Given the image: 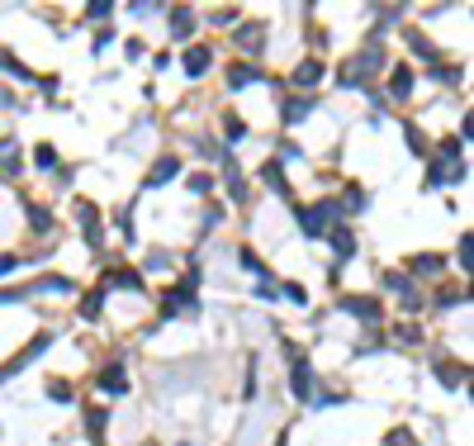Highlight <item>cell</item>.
<instances>
[{"instance_id":"cell-5","label":"cell","mask_w":474,"mask_h":446,"mask_svg":"<svg viewBox=\"0 0 474 446\" xmlns=\"http://www.w3.org/2000/svg\"><path fill=\"white\" fill-rule=\"evenodd\" d=\"M76 218H81V228L90 233V242H100V209H95L90 200H81V205H76Z\"/></svg>"},{"instance_id":"cell-27","label":"cell","mask_w":474,"mask_h":446,"mask_svg":"<svg viewBox=\"0 0 474 446\" xmlns=\"http://www.w3.org/2000/svg\"><path fill=\"white\" fill-rule=\"evenodd\" d=\"M413 271H441V257H413Z\"/></svg>"},{"instance_id":"cell-17","label":"cell","mask_w":474,"mask_h":446,"mask_svg":"<svg viewBox=\"0 0 474 446\" xmlns=\"http://www.w3.org/2000/svg\"><path fill=\"white\" fill-rule=\"evenodd\" d=\"M332 247H337V257H351V252H356V233L337 228V233H332Z\"/></svg>"},{"instance_id":"cell-14","label":"cell","mask_w":474,"mask_h":446,"mask_svg":"<svg viewBox=\"0 0 474 446\" xmlns=\"http://www.w3.org/2000/svg\"><path fill=\"white\" fill-rule=\"evenodd\" d=\"M228 81H233V86H252V81H261V72H256L252 62H242V67H233V72H228Z\"/></svg>"},{"instance_id":"cell-15","label":"cell","mask_w":474,"mask_h":446,"mask_svg":"<svg viewBox=\"0 0 474 446\" xmlns=\"http://www.w3.org/2000/svg\"><path fill=\"white\" fill-rule=\"evenodd\" d=\"M408 90H413V72L408 67H394V100H408Z\"/></svg>"},{"instance_id":"cell-24","label":"cell","mask_w":474,"mask_h":446,"mask_svg":"<svg viewBox=\"0 0 474 446\" xmlns=\"http://www.w3.org/2000/svg\"><path fill=\"white\" fill-rule=\"evenodd\" d=\"M223 124H228V143H242V138H247V124H242L237 114H228Z\"/></svg>"},{"instance_id":"cell-6","label":"cell","mask_w":474,"mask_h":446,"mask_svg":"<svg viewBox=\"0 0 474 446\" xmlns=\"http://www.w3.org/2000/svg\"><path fill=\"white\" fill-rule=\"evenodd\" d=\"M436 380H441L446 390H460V385L470 380V370H465V366H450V361H436Z\"/></svg>"},{"instance_id":"cell-19","label":"cell","mask_w":474,"mask_h":446,"mask_svg":"<svg viewBox=\"0 0 474 446\" xmlns=\"http://www.w3.org/2000/svg\"><path fill=\"white\" fill-rule=\"evenodd\" d=\"M85 422H90V442H105V437H100V432H105V408H90Z\"/></svg>"},{"instance_id":"cell-23","label":"cell","mask_w":474,"mask_h":446,"mask_svg":"<svg viewBox=\"0 0 474 446\" xmlns=\"http://www.w3.org/2000/svg\"><path fill=\"white\" fill-rule=\"evenodd\" d=\"M313 109V95H304V100H290L285 105V119H299V114H309Z\"/></svg>"},{"instance_id":"cell-21","label":"cell","mask_w":474,"mask_h":446,"mask_svg":"<svg viewBox=\"0 0 474 446\" xmlns=\"http://www.w3.org/2000/svg\"><path fill=\"white\" fill-rule=\"evenodd\" d=\"M33 161H38L43 171H53V166H57V152L48 148V143H38V148H33Z\"/></svg>"},{"instance_id":"cell-7","label":"cell","mask_w":474,"mask_h":446,"mask_svg":"<svg viewBox=\"0 0 474 446\" xmlns=\"http://www.w3.org/2000/svg\"><path fill=\"white\" fill-rule=\"evenodd\" d=\"M100 390H105V394H124V390H129L124 366H105V370H100Z\"/></svg>"},{"instance_id":"cell-28","label":"cell","mask_w":474,"mask_h":446,"mask_svg":"<svg viewBox=\"0 0 474 446\" xmlns=\"http://www.w3.org/2000/svg\"><path fill=\"white\" fill-rule=\"evenodd\" d=\"M48 394H53L57 404H62V399H72V390H67V380H48Z\"/></svg>"},{"instance_id":"cell-10","label":"cell","mask_w":474,"mask_h":446,"mask_svg":"<svg viewBox=\"0 0 474 446\" xmlns=\"http://www.w3.org/2000/svg\"><path fill=\"white\" fill-rule=\"evenodd\" d=\"M261 38H265L261 24H242L237 29V48H247V53H261Z\"/></svg>"},{"instance_id":"cell-20","label":"cell","mask_w":474,"mask_h":446,"mask_svg":"<svg viewBox=\"0 0 474 446\" xmlns=\"http://www.w3.org/2000/svg\"><path fill=\"white\" fill-rule=\"evenodd\" d=\"M0 72H10V77H19V81L28 77V67H24V62H15V57L5 53V48H0Z\"/></svg>"},{"instance_id":"cell-9","label":"cell","mask_w":474,"mask_h":446,"mask_svg":"<svg viewBox=\"0 0 474 446\" xmlns=\"http://www.w3.org/2000/svg\"><path fill=\"white\" fill-rule=\"evenodd\" d=\"M176 171H181V161L176 157H161L152 171H147V185H166V181H176Z\"/></svg>"},{"instance_id":"cell-1","label":"cell","mask_w":474,"mask_h":446,"mask_svg":"<svg viewBox=\"0 0 474 446\" xmlns=\"http://www.w3.org/2000/svg\"><path fill=\"white\" fill-rule=\"evenodd\" d=\"M342 214H346L342 205L327 200V205H313V209H299V228H304L309 237H322V233H327V223H337Z\"/></svg>"},{"instance_id":"cell-22","label":"cell","mask_w":474,"mask_h":446,"mask_svg":"<svg viewBox=\"0 0 474 446\" xmlns=\"http://www.w3.org/2000/svg\"><path fill=\"white\" fill-rule=\"evenodd\" d=\"M100 304H105V294H100V289H90V294L81 299V314H85V318H95V314H100Z\"/></svg>"},{"instance_id":"cell-16","label":"cell","mask_w":474,"mask_h":446,"mask_svg":"<svg viewBox=\"0 0 474 446\" xmlns=\"http://www.w3.org/2000/svg\"><path fill=\"white\" fill-rule=\"evenodd\" d=\"M265 185H270V190H280V195H285V190H290V185H285V171H280V161H265Z\"/></svg>"},{"instance_id":"cell-29","label":"cell","mask_w":474,"mask_h":446,"mask_svg":"<svg viewBox=\"0 0 474 446\" xmlns=\"http://www.w3.org/2000/svg\"><path fill=\"white\" fill-rule=\"evenodd\" d=\"M109 10H114V5H105V0H95V5H90V10H85V15H90V19H105Z\"/></svg>"},{"instance_id":"cell-18","label":"cell","mask_w":474,"mask_h":446,"mask_svg":"<svg viewBox=\"0 0 474 446\" xmlns=\"http://www.w3.org/2000/svg\"><path fill=\"white\" fill-rule=\"evenodd\" d=\"M28 223H33L38 233H48V228H53V214H48V209H38V205H28Z\"/></svg>"},{"instance_id":"cell-3","label":"cell","mask_w":474,"mask_h":446,"mask_svg":"<svg viewBox=\"0 0 474 446\" xmlns=\"http://www.w3.org/2000/svg\"><path fill=\"white\" fill-rule=\"evenodd\" d=\"M342 309H346V314H356V318H370V323H379V299H370V294H346Z\"/></svg>"},{"instance_id":"cell-12","label":"cell","mask_w":474,"mask_h":446,"mask_svg":"<svg viewBox=\"0 0 474 446\" xmlns=\"http://www.w3.org/2000/svg\"><path fill=\"white\" fill-rule=\"evenodd\" d=\"M109 285H119V289H142V276H138V271H129V266H114V271H109Z\"/></svg>"},{"instance_id":"cell-26","label":"cell","mask_w":474,"mask_h":446,"mask_svg":"<svg viewBox=\"0 0 474 446\" xmlns=\"http://www.w3.org/2000/svg\"><path fill=\"white\" fill-rule=\"evenodd\" d=\"M389 446H418V442H413L408 427H394V432H389Z\"/></svg>"},{"instance_id":"cell-31","label":"cell","mask_w":474,"mask_h":446,"mask_svg":"<svg viewBox=\"0 0 474 446\" xmlns=\"http://www.w3.org/2000/svg\"><path fill=\"white\" fill-rule=\"evenodd\" d=\"M15 266H19V257H0V276H5V271H15Z\"/></svg>"},{"instance_id":"cell-11","label":"cell","mask_w":474,"mask_h":446,"mask_svg":"<svg viewBox=\"0 0 474 446\" xmlns=\"http://www.w3.org/2000/svg\"><path fill=\"white\" fill-rule=\"evenodd\" d=\"M209 48H190V53H185V77H204V72H209Z\"/></svg>"},{"instance_id":"cell-25","label":"cell","mask_w":474,"mask_h":446,"mask_svg":"<svg viewBox=\"0 0 474 446\" xmlns=\"http://www.w3.org/2000/svg\"><path fill=\"white\" fill-rule=\"evenodd\" d=\"M455 257H460V266H465V271L474 266V237H470V233L460 237V252H455Z\"/></svg>"},{"instance_id":"cell-8","label":"cell","mask_w":474,"mask_h":446,"mask_svg":"<svg viewBox=\"0 0 474 446\" xmlns=\"http://www.w3.org/2000/svg\"><path fill=\"white\" fill-rule=\"evenodd\" d=\"M322 72H327V67H322L318 57H309V62H299V67H294V81H299V86H318Z\"/></svg>"},{"instance_id":"cell-13","label":"cell","mask_w":474,"mask_h":446,"mask_svg":"<svg viewBox=\"0 0 474 446\" xmlns=\"http://www.w3.org/2000/svg\"><path fill=\"white\" fill-rule=\"evenodd\" d=\"M171 29H176V38H190V29H195V15H190V10H171Z\"/></svg>"},{"instance_id":"cell-2","label":"cell","mask_w":474,"mask_h":446,"mask_svg":"<svg viewBox=\"0 0 474 446\" xmlns=\"http://www.w3.org/2000/svg\"><path fill=\"white\" fill-rule=\"evenodd\" d=\"M375 72H379V48H366V53H356L342 67V81H346V86H361V81L375 77Z\"/></svg>"},{"instance_id":"cell-30","label":"cell","mask_w":474,"mask_h":446,"mask_svg":"<svg viewBox=\"0 0 474 446\" xmlns=\"http://www.w3.org/2000/svg\"><path fill=\"white\" fill-rule=\"evenodd\" d=\"M209 185H213L209 176H190V190H195V195H204V190H209Z\"/></svg>"},{"instance_id":"cell-4","label":"cell","mask_w":474,"mask_h":446,"mask_svg":"<svg viewBox=\"0 0 474 446\" xmlns=\"http://www.w3.org/2000/svg\"><path fill=\"white\" fill-rule=\"evenodd\" d=\"M290 385H294V399H313V370H309V361H294V375H290Z\"/></svg>"}]
</instances>
